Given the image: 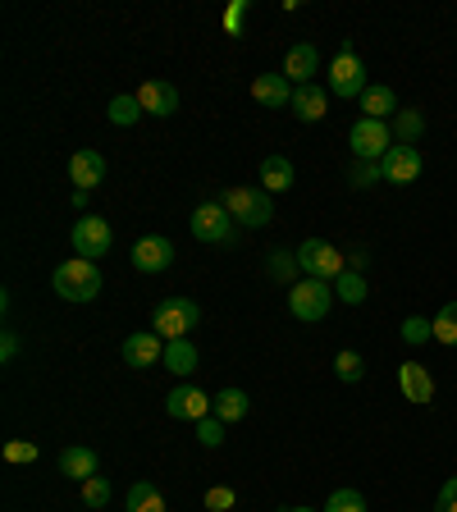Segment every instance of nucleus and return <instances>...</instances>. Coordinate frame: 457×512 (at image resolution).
I'll use <instances>...</instances> for the list:
<instances>
[{"instance_id":"nucleus-1","label":"nucleus","mask_w":457,"mask_h":512,"mask_svg":"<svg viewBox=\"0 0 457 512\" xmlns=\"http://www.w3.org/2000/svg\"><path fill=\"white\" fill-rule=\"evenodd\" d=\"M51 288L64 302H92L101 293V266L87 261V256H74V261H60L51 275Z\"/></svg>"},{"instance_id":"nucleus-2","label":"nucleus","mask_w":457,"mask_h":512,"mask_svg":"<svg viewBox=\"0 0 457 512\" xmlns=\"http://www.w3.org/2000/svg\"><path fill=\"white\" fill-rule=\"evenodd\" d=\"M224 211L238 220V229H266L270 220H275V202H270L266 188H243V183H234V188L220 192Z\"/></svg>"},{"instance_id":"nucleus-3","label":"nucleus","mask_w":457,"mask_h":512,"mask_svg":"<svg viewBox=\"0 0 457 512\" xmlns=\"http://www.w3.org/2000/svg\"><path fill=\"white\" fill-rule=\"evenodd\" d=\"M188 229H192V238H197V243H211V247H234L238 243V220L224 211L220 197H211V202L197 206V211H192V220H188Z\"/></svg>"},{"instance_id":"nucleus-4","label":"nucleus","mask_w":457,"mask_h":512,"mask_svg":"<svg viewBox=\"0 0 457 512\" xmlns=\"http://www.w3.org/2000/svg\"><path fill=\"white\" fill-rule=\"evenodd\" d=\"M197 320H202V307L192 298H165L151 311V330L170 343V339H188V334L197 330Z\"/></svg>"},{"instance_id":"nucleus-5","label":"nucleus","mask_w":457,"mask_h":512,"mask_svg":"<svg viewBox=\"0 0 457 512\" xmlns=\"http://www.w3.org/2000/svg\"><path fill=\"white\" fill-rule=\"evenodd\" d=\"M334 302H339L334 298V284H325V279H298V284L288 288V311H293V320H307V325L330 316Z\"/></svg>"},{"instance_id":"nucleus-6","label":"nucleus","mask_w":457,"mask_h":512,"mask_svg":"<svg viewBox=\"0 0 457 512\" xmlns=\"http://www.w3.org/2000/svg\"><path fill=\"white\" fill-rule=\"evenodd\" d=\"M298 266H302L307 279H325V284H334V279L348 270V256H343L334 243H325V238H307V243L298 247Z\"/></svg>"},{"instance_id":"nucleus-7","label":"nucleus","mask_w":457,"mask_h":512,"mask_svg":"<svg viewBox=\"0 0 457 512\" xmlns=\"http://www.w3.org/2000/svg\"><path fill=\"white\" fill-rule=\"evenodd\" d=\"M366 87H371V83H366L362 55L352 51V42H343L339 55H334V64H330V92L343 96V101H362Z\"/></svg>"},{"instance_id":"nucleus-8","label":"nucleus","mask_w":457,"mask_h":512,"mask_svg":"<svg viewBox=\"0 0 457 512\" xmlns=\"http://www.w3.org/2000/svg\"><path fill=\"white\" fill-rule=\"evenodd\" d=\"M348 142H352V156L357 160H384L389 147H394V128L384 124V119H357L348 128Z\"/></svg>"},{"instance_id":"nucleus-9","label":"nucleus","mask_w":457,"mask_h":512,"mask_svg":"<svg viewBox=\"0 0 457 512\" xmlns=\"http://www.w3.org/2000/svg\"><path fill=\"white\" fill-rule=\"evenodd\" d=\"M69 243H74V252H78V256L96 261V256H106L110 247H115V229H110V220H101V215L87 211L83 220L74 224V234H69Z\"/></svg>"},{"instance_id":"nucleus-10","label":"nucleus","mask_w":457,"mask_h":512,"mask_svg":"<svg viewBox=\"0 0 457 512\" xmlns=\"http://www.w3.org/2000/svg\"><path fill=\"white\" fill-rule=\"evenodd\" d=\"M384 170V183H394V188H407V183L421 179V170H426V156H421V147H389V156L380 160Z\"/></svg>"},{"instance_id":"nucleus-11","label":"nucleus","mask_w":457,"mask_h":512,"mask_svg":"<svg viewBox=\"0 0 457 512\" xmlns=\"http://www.w3.org/2000/svg\"><path fill=\"white\" fill-rule=\"evenodd\" d=\"M174 266V243L165 234H147L133 243V270L138 275H165Z\"/></svg>"},{"instance_id":"nucleus-12","label":"nucleus","mask_w":457,"mask_h":512,"mask_svg":"<svg viewBox=\"0 0 457 512\" xmlns=\"http://www.w3.org/2000/svg\"><path fill=\"white\" fill-rule=\"evenodd\" d=\"M165 412L174 421H206L211 416V394H202L197 384H174L170 398H165Z\"/></svg>"},{"instance_id":"nucleus-13","label":"nucleus","mask_w":457,"mask_h":512,"mask_svg":"<svg viewBox=\"0 0 457 512\" xmlns=\"http://www.w3.org/2000/svg\"><path fill=\"white\" fill-rule=\"evenodd\" d=\"M106 156L101 151H92V147H78L74 156H69V183H74L78 192H92V188H101V179H106Z\"/></svg>"},{"instance_id":"nucleus-14","label":"nucleus","mask_w":457,"mask_h":512,"mask_svg":"<svg viewBox=\"0 0 457 512\" xmlns=\"http://www.w3.org/2000/svg\"><path fill=\"white\" fill-rule=\"evenodd\" d=\"M160 357H165V339H160L156 330H138L124 339V362L133 366V371H147V366H160Z\"/></svg>"},{"instance_id":"nucleus-15","label":"nucleus","mask_w":457,"mask_h":512,"mask_svg":"<svg viewBox=\"0 0 457 512\" xmlns=\"http://www.w3.org/2000/svg\"><path fill=\"white\" fill-rule=\"evenodd\" d=\"M398 389H403L407 403H435V375H430V366L421 362H403L398 366Z\"/></svg>"},{"instance_id":"nucleus-16","label":"nucleus","mask_w":457,"mask_h":512,"mask_svg":"<svg viewBox=\"0 0 457 512\" xmlns=\"http://www.w3.org/2000/svg\"><path fill=\"white\" fill-rule=\"evenodd\" d=\"M138 101H142V110H147V115L170 119L174 110H179V87L165 83V78H147V83L138 87Z\"/></svg>"},{"instance_id":"nucleus-17","label":"nucleus","mask_w":457,"mask_h":512,"mask_svg":"<svg viewBox=\"0 0 457 512\" xmlns=\"http://www.w3.org/2000/svg\"><path fill=\"white\" fill-rule=\"evenodd\" d=\"M320 74V51L311 42H298V46H288V55H284V78L293 87H307L311 78Z\"/></svg>"},{"instance_id":"nucleus-18","label":"nucleus","mask_w":457,"mask_h":512,"mask_svg":"<svg viewBox=\"0 0 457 512\" xmlns=\"http://www.w3.org/2000/svg\"><path fill=\"white\" fill-rule=\"evenodd\" d=\"M252 101H261V106H270V110H284V106H293V83H288L284 74H256Z\"/></svg>"},{"instance_id":"nucleus-19","label":"nucleus","mask_w":457,"mask_h":512,"mask_svg":"<svg viewBox=\"0 0 457 512\" xmlns=\"http://www.w3.org/2000/svg\"><path fill=\"white\" fill-rule=\"evenodd\" d=\"M293 115H298L302 124H320V119L330 115V92L316 83L293 87Z\"/></svg>"},{"instance_id":"nucleus-20","label":"nucleus","mask_w":457,"mask_h":512,"mask_svg":"<svg viewBox=\"0 0 457 512\" xmlns=\"http://www.w3.org/2000/svg\"><path fill=\"white\" fill-rule=\"evenodd\" d=\"M60 471L83 485V480H92L96 471H101V458H96V448H87V444H69L60 453Z\"/></svg>"},{"instance_id":"nucleus-21","label":"nucleus","mask_w":457,"mask_h":512,"mask_svg":"<svg viewBox=\"0 0 457 512\" xmlns=\"http://www.w3.org/2000/svg\"><path fill=\"white\" fill-rule=\"evenodd\" d=\"M362 115L366 119H389V115H398V96H394V87H384V83H371L362 92Z\"/></svg>"},{"instance_id":"nucleus-22","label":"nucleus","mask_w":457,"mask_h":512,"mask_svg":"<svg viewBox=\"0 0 457 512\" xmlns=\"http://www.w3.org/2000/svg\"><path fill=\"white\" fill-rule=\"evenodd\" d=\"M197 362H202V352L192 348L188 339H170V343H165V357H160V366H165V371H174V375H192V371H197Z\"/></svg>"},{"instance_id":"nucleus-23","label":"nucleus","mask_w":457,"mask_h":512,"mask_svg":"<svg viewBox=\"0 0 457 512\" xmlns=\"http://www.w3.org/2000/svg\"><path fill=\"white\" fill-rule=\"evenodd\" d=\"M293 179H298V174H293V160L288 156H266L261 160V188L266 192H288L293 188Z\"/></svg>"},{"instance_id":"nucleus-24","label":"nucleus","mask_w":457,"mask_h":512,"mask_svg":"<svg viewBox=\"0 0 457 512\" xmlns=\"http://www.w3.org/2000/svg\"><path fill=\"white\" fill-rule=\"evenodd\" d=\"M247 407H252V403H247L243 389H220V394L211 398V416H220L224 426H229V421H243Z\"/></svg>"},{"instance_id":"nucleus-25","label":"nucleus","mask_w":457,"mask_h":512,"mask_svg":"<svg viewBox=\"0 0 457 512\" xmlns=\"http://www.w3.org/2000/svg\"><path fill=\"white\" fill-rule=\"evenodd\" d=\"M426 138V115L421 110H398L394 115V142L398 147H416Z\"/></svg>"},{"instance_id":"nucleus-26","label":"nucleus","mask_w":457,"mask_h":512,"mask_svg":"<svg viewBox=\"0 0 457 512\" xmlns=\"http://www.w3.org/2000/svg\"><path fill=\"white\" fill-rule=\"evenodd\" d=\"M266 270H270V279H279V284H298V275H302V266H298V252H284V247H275L270 252V261H266Z\"/></svg>"},{"instance_id":"nucleus-27","label":"nucleus","mask_w":457,"mask_h":512,"mask_svg":"<svg viewBox=\"0 0 457 512\" xmlns=\"http://www.w3.org/2000/svg\"><path fill=\"white\" fill-rule=\"evenodd\" d=\"M128 512H165V499L151 480H133V490H128Z\"/></svg>"},{"instance_id":"nucleus-28","label":"nucleus","mask_w":457,"mask_h":512,"mask_svg":"<svg viewBox=\"0 0 457 512\" xmlns=\"http://www.w3.org/2000/svg\"><path fill=\"white\" fill-rule=\"evenodd\" d=\"M334 298L348 302V307H362L366 302V279L357 275V270H343V275L334 279Z\"/></svg>"},{"instance_id":"nucleus-29","label":"nucleus","mask_w":457,"mask_h":512,"mask_svg":"<svg viewBox=\"0 0 457 512\" xmlns=\"http://www.w3.org/2000/svg\"><path fill=\"white\" fill-rule=\"evenodd\" d=\"M435 343H444V348H457V302H444V307L435 311Z\"/></svg>"},{"instance_id":"nucleus-30","label":"nucleus","mask_w":457,"mask_h":512,"mask_svg":"<svg viewBox=\"0 0 457 512\" xmlns=\"http://www.w3.org/2000/svg\"><path fill=\"white\" fill-rule=\"evenodd\" d=\"M110 124H119V128H128V124H138V115H147V110H142V101L138 96H115V101H110Z\"/></svg>"},{"instance_id":"nucleus-31","label":"nucleus","mask_w":457,"mask_h":512,"mask_svg":"<svg viewBox=\"0 0 457 512\" xmlns=\"http://www.w3.org/2000/svg\"><path fill=\"white\" fill-rule=\"evenodd\" d=\"M334 375H339L343 384H357L366 375V362H362V352H352V348H343L339 357H334Z\"/></svg>"},{"instance_id":"nucleus-32","label":"nucleus","mask_w":457,"mask_h":512,"mask_svg":"<svg viewBox=\"0 0 457 512\" xmlns=\"http://www.w3.org/2000/svg\"><path fill=\"white\" fill-rule=\"evenodd\" d=\"M348 183H352V188H375V183H384V170H380V160H352V170H348Z\"/></svg>"},{"instance_id":"nucleus-33","label":"nucleus","mask_w":457,"mask_h":512,"mask_svg":"<svg viewBox=\"0 0 457 512\" xmlns=\"http://www.w3.org/2000/svg\"><path fill=\"white\" fill-rule=\"evenodd\" d=\"M435 339V325H430L426 316H407L403 320V343H412V348H421V343Z\"/></svg>"},{"instance_id":"nucleus-34","label":"nucleus","mask_w":457,"mask_h":512,"mask_svg":"<svg viewBox=\"0 0 457 512\" xmlns=\"http://www.w3.org/2000/svg\"><path fill=\"white\" fill-rule=\"evenodd\" d=\"M325 512H366V499H362V490H334L330 494V503H325Z\"/></svg>"},{"instance_id":"nucleus-35","label":"nucleus","mask_w":457,"mask_h":512,"mask_svg":"<svg viewBox=\"0 0 457 512\" xmlns=\"http://www.w3.org/2000/svg\"><path fill=\"white\" fill-rule=\"evenodd\" d=\"M83 503H87V508H106V503H110V480L106 476L83 480Z\"/></svg>"},{"instance_id":"nucleus-36","label":"nucleus","mask_w":457,"mask_h":512,"mask_svg":"<svg viewBox=\"0 0 457 512\" xmlns=\"http://www.w3.org/2000/svg\"><path fill=\"white\" fill-rule=\"evenodd\" d=\"M197 439H202L206 448H220L224 444V421H220V416H206V421H197Z\"/></svg>"},{"instance_id":"nucleus-37","label":"nucleus","mask_w":457,"mask_h":512,"mask_svg":"<svg viewBox=\"0 0 457 512\" xmlns=\"http://www.w3.org/2000/svg\"><path fill=\"white\" fill-rule=\"evenodd\" d=\"M5 462H37V444H32V439H10V444H5Z\"/></svg>"},{"instance_id":"nucleus-38","label":"nucleus","mask_w":457,"mask_h":512,"mask_svg":"<svg viewBox=\"0 0 457 512\" xmlns=\"http://www.w3.org/2000/svg\"><path fill=\"white\" fill-rule=\"evenodd\" d=\"M238 503V494L229 490V485H211V490H206V508L211 512H229Z\"/></svg>"},{"instance_id":"nucleus-39","label":"nucleus","mask_w":457,"mask_h":512,"mask_svg":"<svg viewBox=\"0 0 457 512\" xmlns=\"http://www.w3.org/2000/svg\"><path fill=\"white\" fill-rule=\"evenodd\" d=\"M435 512H457V476H448L435 494Z\"/></svg>"},{"instance_id":"nucleus-40","label":"nucleus","mask_w":457,"mask_h":512,"mask_svg":"<svg viewBox=\"0 0 457 512\" xmlns=\"http://www.w3.org/2000/svg\"><path fill=\"white\" fill-rule=\"evenodd\" d=\"M243 19H247V0H234V5H229V14H224V28L238 32V28H243Z\"/></svg>"},{"instance_id":"nucleus-41","label":"nucleus","mask_w":457,"mask_h":512,"mask_svg":"<svg viewBox=\"0 0 457 512\" xmlns=\"http://www.w3.org/2000/svg\"><path fill=\"white\" fill-rule=\"evenodd\" d=\"M19 357V334L5 330V339H0V362H14Z\"/></svg>"},{"instance_id":"nucleus-42","label":"nucleus","mask_w":457,"mask_h":512,"mask_svg":"<svg viewBox=\"0 0 457 512\" xmlns=\"http://www.w3.org/2000/svg\"><path fill=\"white\" fill-rule=\"evenodd\" d=\"M366 261H371V256H366V252H348V270H357V275H362V270H366Z\"/></svg>"},{"instance_id":"nucleus-43","label":"nucleus","mask_w":457,"mask_h":512,"mask_svg":"<svg viewBox=\"0 0 457 512\" xmlns=\"http://www.w3.org/2000/svg\"><path fill=\"white\" fill-rule=\"evenodd\" d=\"M284 512H316V508H284Z\"/></svg>"}]
</instances>
